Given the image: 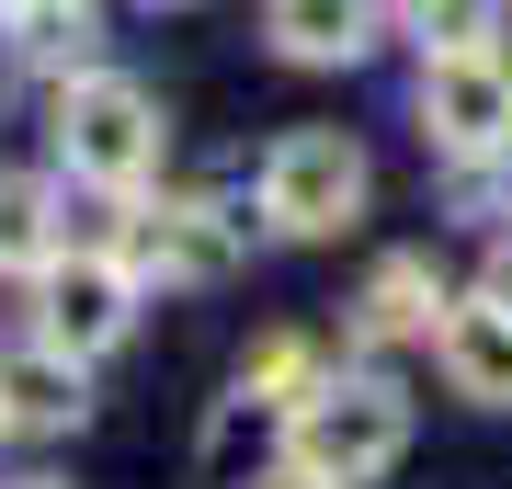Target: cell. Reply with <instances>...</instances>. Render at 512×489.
Instances as JSON below:
<instances>
[{"mask_svg":"<svg viewBox=\"0 0 512 489\" xmlns=\"http://www.w3.org/2000/svg\"><path fill=\"white\" fill-rule=\"evenodd\" d=\"M478 296H490V308H512V251L490 262V285H478Z\"/></svg>","mask_w":512,"mask_h":489,"instance_id":"cell-14","label":"cell"},{"mask_svg":"<svg viewBox=\"0 0 512 489\" xmlns=\"http://www.w3.org/2000/svg\"><path fill=\"white\" fill-rule=\"evenodd\" d=\"M217 251H228V239L194 228V205H171V217L148 228V262H160V273H217Z\"/></svg>","mask_w":512,"mask_h":489,"instance_id":"cell-12","label":"cell"},{"mask_svg":"<svg viewBox=\"0 0 512 489\" xmlns=\"http://www.w3.org/2000/svg\"><path fill=\"white\" fill-rule=\"evenodd\" d=\"M126 319H137V273L126 262H57L46 273V342L57 353H114L126 342Z\"/></svg>","mask_w":512,"mask_h":489,"instance_id":"cell-5","label":"cell"},{"mask_svg":"<svg viewBox=\"0 0 512 489\" xmlns=\"http://www.w3.org/2000/svg\"><path fill=\"white\" fill-rule=\"evenodd\" d=\"M262 217H274L285 239H330V228H353V217H365V148L330 137V126L285 137L274 160H262Z\"/></svg>","mask_w":512,"mask_h":489,"instance_id":"cell-2","label":"cell"},{"mask_svg":"<svg viewBox=\"0 0 512 489\" xmlns=\"http://www.w3.org/2000/svg\"><path fill=\"white\" fill-rule=\"evenodd\" d=\"M57 251H69L57 194L35 171H0V273H57Z\"/></svg>","mask_w":512,"mask_h":489,"instance_id":"cell-8","label":"cell"},{"mask_svg":"<svg viewBox=\"0 0 512 489\" xmlns=\"http://www.w3.org/2000/svg\"><path fill=\"white\" fill-rule=\"evenodd\" d=\"M0 421H12V433H69L80 421V364L69 353H12L0 364Z\"/></svg>","mask_w":512,"mask_h":489,"instance_id":"cell-7","label":"cell"},{"mask_svg":"<svg viewBox=\"0 0 512 489\" xmlns=\"http://www.w3.org/2000/svg\"><path fill=\"white\" fill-rule=\"evenodd\" d=\"M262 489H319V478H296V467H285V478H262Z\"/></svg>","mask_w":512,"mask_h":489,"instance_id":"cell-15","label":"cell"},{"mask_svg":"<svg viewBox=\"0 0 512 489\" xmlns=\"http://www.w3.org/2000/svg\"><path fill=\"white\" fill-rule=\"evenodd\" d=\"M239 399H274V410H308V399H319V353L296 342V330H262V342L239 353Z\"/></svg>","mask_w":512,"mask_h":489,"instance_id":"cell-11","label":"cell"},{"mask_svg":"<svg viewBox=\"0 0 512 489\" xmlns=\"http://www.w3.org/2000/svg\"><path fill=\"white\" fill-rule=\"evenodd\" d=\"M365 35H376V12H365V0H274V46H285V57H308V69L353 57Z\"/></svg>","mask_w":512,"mask_h":489,"instance_id":"cell-9","label":"cell"},{"mask_svg":"<svg viewBox=\"0 0 512 489\" xmlns=\"http://www.w3.org/2000/svg\"><path fill=\"white\" fill-rule=\"evenodd\" d=\"M421 114H433V137L456 148V160H490L512 148V57L501 46H456L421 69Z\"/></svg>","mask_w":512,"mask_h":489,"instance_id":"cell-4","label":"cell"},{"mask_svg":"<svg viewBox=\"0 0 512 489\" xmlns=\"http://www.w3.org/2000/svg\"><path fill=\"white\" fill-rule=\"evenodd\" d=\"M399 444H410V399L387 376H342V387H319V399L296 410V478H319V489L387 478Z\"/></svg>","mask_w":512,"mask_h":489,"instance_id":"cell-1","label":"cell"},{"mask_svg":"<svg viewBox=\"0 0 512 489\" xmlns=\"http://www.w3.org/2000/svg\"><path fill=\"white\" fill-rule=\"evenodd\" d=\"M433 308H444L433 262H376V285H365V342H410V330H433Z\"/></svg>","mask_w":512,"mask_h":489,"instance_id":"cell-10","label":"cell"},{"mask_svg":"<svg viewBox=\"0 0 512 489\" xmlns=\"http://www.w3.org/2000/svg\"><path fill=\"white\" fill-rule=\"evenodd\" d=\"M490 12H501V0H421V46H433V57L490 46Z\"/></svg>","mask_w":512,"mask_h":489,"instance_id":"cell-13","label":"cell"},{"mask_svg":"<svg viewBox=\"0 0 512 489\" xmlns=\"http://www.w3.org/2000/svg\"><path fill=\"white\" fill-rule=\"evenodd\" d=\"M433 353H444V376H456V399L512 410V308H490V296L444 308V319H433Z\"/></svg>","mask_w":512,"mask_h":489,"instance_id":"cell-6","label":"cell"},{"mask_svg":"<svg viewBox=\"0 0 512 489\" xmlns=\"http://www.w3.org/2000/svg\"><path fill=\"white\" fill-rule=\"evenodd\" d=\"M57 148H69L80 182H148L160 160V103H148L137 80H69V103H57Z\"/></svg>","mask_w":512,"mask_h":489,"instance_id":"cell-3","label":"cell"}]
</instances>
